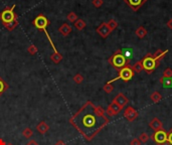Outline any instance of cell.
I'll use <instances>...</instances> for the list:
<instances>
[{
  "label": "cell",
  "instance_id": "obj_30",
  "mask_svg": "<svg viewBox=\"0 0 172 145\" xmlns=\"http://www.w3.org/2000/svg\"><path fill=\"white\" fill-rule=\"evenodd\" d=\"M163 77H166V78H172V70L170 68H167V69L163 72Z\"/></svg>",
  "mask_w": 172,
  "mask_h": 145
},
{
  "label": "cell",
  "instance_id": "obj_27",
  "mask_svg": "<svg viewBox=\"0 0 172 145\" xmlns=\"http://www.w3.org/2000/svg\"><path fill=\"white\" fill-rule=\"evenodd\" d=\"M67 19L71 21V22H76L77 20H78V15H77L75 12H70V13L67 14Z\"/></svg>",
  "mask_w": 172,
  "mask_h": 145
},
{
  "label": "cell",
  "instance_id": "obj_16",
  "mask_svg": "<svg viewBox=\"0 0 172 145\" xmlns=\"http://www.w3.org/2000/svg\"><path fill=\"white\" fill-rule=\"evenodd\" d=\"M168 53V50H162V49H157L155 53H154L152 55H153V58L156 59V61H158V62H160L161 59L163 58L166 55V54Z\"/></svg>",
  "mask_w": 172,
  "mask_h": 145
},
{
  "label": "cell",
  "instance_id": "obj_8",
  "mask_svg": "<svg viewBox=\"0 0 172 145\" xmlns=\"http://www.w3.org/2000/svg\"><path fill=\"white\" fill-rule=\"evenodd\" d=\"M124 2L127 3V5L130 7L133 11L136 12L147 2V0H124Z\"/></svg>",
  "mask_w": 172,
  "mask_h": 145
},
{
  "label": "cell",
  "instance_id": "obj_22",
  "mask_svg": "<svg viewBox=\"0 0 172 145\" xmlns=\"http://www.w3.org/2000/svg\"><path fill=\"white\" fill-rule=\"evenodd\" d=\"M86 22L83 20V19H78L75 22V26H76V28L77 29H79V30H83V29L86 27Z\"/></svg>",
  "mask_w": 172,
  "mask_h": 145
},
{
  "label": "cell",
  "instance_id": "obj_35",
  "mask_svg": "<svg viewBox=\"0 0 172 145\" xmlns=\"http://www.w3.org/2000/svg\"><path fill=\"white\" fill-rule=\"evenodd\" d=\"M26 145H38V143L35 141V140L31 139V140H29V141L26 143Z\"/></svg>",
  "mask_w": 172,
  "mask_h": 145
},
{
  "label": "cell",
  "instance_id": "obj_15",
  "mask_svg": "<svg viewBox=\"0 0 172 145\" xmlns=\"http://www.w3.org/2000/svg\"><path fill=\"white\" fill-rule=\"evenodd\" d=\"M36 130L38 133H40V134H45L47 131L49 130V126L46 124V122L45 121H41L40 123H38L37 126H36Z\"/></svg>",
  "mask_w": 172,
  "mask_h": 145
},
{
  "label": "cell",
  "instance_id": "obj_9",
  "mask_svg": "<svg viewBox=\"0 0 172 145\" xmlns=\"http://www.w3.org/2000/svg\"><path fill=\"white\" fill-rule=\"evenodd\" d=\"M96 31L98 32V35H100L103 38L108 37L109 35L112 32V30L108 26V23L107 22H103L102 24L99 25V26L97 27V29H96Z\"/></svg>",
  "mask_w": 172,
  "mask_h": 145
},
{
  "label": "cell",
  "instance_id": "obj_36",
  "mask_svg": "<svg viewBox=\"0 0 172 145\" xmlns=\"http://www.w3.org/2000/svg\"><path fill=\"white\" fill-rule=\"evenodd\" d=\"M167 27L169 29H172V18H170L168 21H167Z\"/></svg>",
  "mask_w": 172,
  "mask_h": 145
},
{
  "label": "cell",
  "instance_id": "obj_28",
  "mask_svg": "<svg viewBox=\"0 0 172 145\" xmlns=\"http://www.w3.org/2000/svg\"><path fill=\"white\" fill-rule=\"evenodd\" d=\"M72 80L75 81L76 84H81L83 83V81H84V77L81 76V74H76L74 76V78H72Z\"/></svg>",
  "mask_w": 172,
  "mask_h": 145
},
{
  "label": "cell",
  "instance_id": "obj_13",
  "mask_svg": "<svg viewBox=\"0 0 172 145\" xmlns=\"http://www.w3.org/2000/svg\"><path fill=\"white\" fill-rule=\"evenodd\" d=\"M149 126L151 127V129H153L154 131H158V130H162L163 128V124L162 122L159 120L158 118H153L149 123Z\"/></svg>",
  "mask_w": 172,
  "mask_h": 145
},
{
  "label": "cell",
  "instance_id": "obj_12",
  "mask_svg": "<svg viewBox=\"0 0 172 145\" xmlns=\"http://www.w3.org/2000/svg\"><path fill=\"white\" fill-rule=\"evenodd\" d=\"M114 103H116L117 105H119L120 107H121L122 109L125 107V106L129 103V100H128V98L124 95L123 93H119L117 96H116L114 98V100H113Z\"/></svg>",
  "mask_w": 172,
  "mask_h": 145
},
{
  "label": "cell",
  "instance_id": "obj_33",
  "mask_svg": "<svg viewBox=\"0 0 172 145\" xmlns=\"http://www.w3.org/2000/svg\"><path fill=\"white\" fill-rule=\"evenodd\" d=\"M93 5L95 7H101L103 5V0H93Z\"/></svg>",
  "mask_w": 172,
  "mask_h": 145
},
{
  "label": "cell",
  "instance_id": "obj_34",
  "mask_svg": "<svg viewBox=\"0 0 172 145\" xmlns=\"http://www.w3.org/2000/svg\"><path fill=\"white\" fill-rule=\"evenodd\" d=\"M130 145H141V142H140V140L138 138H135L130 142Z\"/></svg>",
  "mask_w": 172,
  "mask_h": 145
},
{
  "label": "cell",
  "instance_id": "obj_1",
  "mask_svg": "<svg viewBox=\"0 0 172 145\" xmlns=\"http://www.w3.org/2000/svg\"><path fill=\"white\" fill-rule=\"evenodd\" d=\"M109 122L104 109L96 106L91 101L86 102L83 107L70 118L71 125L74 126L87 141L93 140Z\"/></svg>",
  "mask_w": 172,
  "mask_h": 145
},
{
  "label": "cell",
  "instance_id": "obj_7",
  "mask_svg": "<svg viewBox=\"0 0 172 145\" xmlns=\"http://www.w3.org/2000/svg\"><path fill=\"white\" fill-rule=\"evenodd\" d=\"M152 139L157 145H164L167 142V132L163 129L155 131L152 135Z\"/></svg>",
  "mask_w": 172,
  "mask_h": 145
},
{
  "label": "cell",
  "instance_id": "obj_38",
  "mask_svg": "<svg viewBox=\"0 0 172 145\" xmlns=\"http://www.w3.org/2000/svg\"><path fill=\"white\" fill-rule=\"evenodd\" d=\"M7 143L4 141V140L2 139V138H0V145H6Z\"/></svg>",
  "mask_w": 172,
  "mask_h": 145
},
{
  "label": "cell",
  "instance_id": "obj_21",
  "mask_svg": "<svg viewBox=\"0 0 172 145\" xmlns=\"http://www.w3.org/2000/svg\"><path fill=\"white\" fill-rule=\"evenodd\" d=\"M132 70L134 72H141L142 71H143V66H142V62L139 61V62H137L134 66L132 67Z\"/></svg>",
  "mask_w": 172,
  "mask_h": 145
},
{
  "label": "cell",
  "instance_id": "obj_32",
  "mask_svg": "<svg viewBox=\"0 0 172 145\" xmlns=\"http://www.w3.org/2000/svg\"><path fill=\"white\" fill-rule=\"evenodd\" d=\"M167 142H168L169 145H172V128L167 133Z\"/></svg>",
  "mask_w": 172,
  "mask_h": 145
},
{
  "label": "cell",
  "instance_id": "obj_4",
  "mask_svg": "<svg viewBox=\"0 0 172 145\" xmlns=\"http://www.w3.org/2000/svg\"><path fill=\"white\" fill-rule=\"evenodd\" d=\"M141 62H142V66H143V69L147 72L148 75L152 74L153 71L155 70L159 66V63H160V62L156 61V59L153 58V55L151 54H146Z\"/></svg>",
  "mask_w": 172,
  "mask_h": 145
},
{
  "label": "cell",
  "instance_id": "obj_3",
  "mask_svg": "<svg viewBox=\"0 0 172 145\" xmlns=\"http://www.w3.org/2000/svg\"><path fill=\"white\" fill-rule=\"evenodd\" d=\"M108 62L110 65L113 66L115 69H118V70H121L122 68L126 67L129 65L130 63V59H128L125 55L122 54V50L121 49H118L112 57L108 59Z\"/></svg>",
  "mask_w": 172,
  "mask_h": 145
},
{
  "label": "cell",
  "instance_id": "obj_26",
  "mask_svg": "<svg viewBox=\"0 0 172 145\" xmlns=\"http://www.w3.org/2000/svg\"><path fill=\"white\" fill-rule=\"evenodd\" d=\"M107 23H108V26L110 27V29H111L112 31H113L114 29H116V28L118 27V22L115 19H110L109 22H107Z\"/></svg>",
  "mask_w": 172,
  "mask_h": 145
},
{
  "label": "cell",
  "instance_id": "obj_23",
  "mask_svg": "<svg viewBox=\"0 0 172 145\" xmlns=\"http://www.w3.org/2000/svg\"><path fill=\"white\" fill-rule=\"evenodd\" d=\"M22 135H23V137L27 138V139H30L32 137V135H33V131L29 127H27L22 131Z\"/></svg>",
  "mask_w": 172,
  "mask_h": 145
},
{
  "label": "cell",
  "instance_id": "obj_5",
  "mask_svg": "<svg viewBox=\"0 0 172 145\" xmlns=\"http://www.w3.org/2000/svg\"><path fill=\"white\" fill-rule=\"evenodd\" d=\"M133 77H134V72L132 70V67L130 65H128L126 67L122 68V69L119 71V75L117 78L109 81V83L113 84V82H115V81H117V80H120V79L123 80L124 82H129V81L133 79Z\"/></svg>",
  "mask_w": 172,
  "mask_h": 145
},
{
  "label": "cell",
  "instance_id": "obj_6",
  "mask_svg": "<svg viewBox=\"0 0 172 145\" xmlns=\"http://www.w3.org/2000/svg\"><path fill=\"white\" fill-rule=\"evenodd\" d=\"M49 23H50V21L47 19L44 14H40L33 20L34 26L37 29H40V30H44V29H46V26L49 25Z\"/></svg>",
  "mask_w": 172,
  "mask_h": 145
},
{
  "label": "cell",
  "instance_id": "obj_20",
  "mask_svg": "<svg viewBox=\"0 0 172 145\" xmlns=\"http://www.w3.org/2000/svg\"><path fill=\"white\" fill-rule=\"evenodd\" d=\"M150 98H151V100L154 102V103H158V102H160L162 100V96H161V94L155 91V92H153L151 94V96H150Z\"/></svg>",
  "mask_w": 172,
  "mask_h": 145
},
{
  "label": "cell",
  "instance_id": "obj_2",
  "mask_svg": "<svg viewBox=\"0 0 172 145\" xmlns=\"http://www.w3.org/2000/svg\"><path fill=\"white\" fill-rule=\"evenodd\" d=\"M15 5H12L11 7H7L0 13V20L3 23L4 27H6L8 30H13V29L18 25L17 21V15L14 13Z\"/></svg>",
  "mask_w": 172,
  "mask_h": 145
},
{
  "label": "cell",
  "instance_id": "obj_11",
  "mask_svg": "<svg viewBox=\"0 0 172 145\" xmlns=\"http://www.w3.org/2000/svg\"><path fill=\"white\" fill-rule=\"evenodd\" d=\"M122 108L120 107L119 105H117L116 103H114L113 101H112V103L109 105V107L107 108L106 110V114L109 115V116H116V115H118L120 112H121Z\"/></svg>",
  "mask_w": 172,
  "mask_h": 145
},
{
  "label": "cell",
  "instance_id": "obj_31",
  "mask_svg": "<svg viewBox=\"0 0 172 145\" xmlns=\"http://www.w3.org/2000/svg\"><path fill=\"white\" fill-rule=\"evenodd\" d=\"M28 53L30 54H35L37 53V49H36V46L34 45V44L29 45V48H28Z\"/></svg>",
  "mask_w": 172,
  "mask_h": 145
},
{
  "label": "cell",
  "instance_id": "obj_10",
  "mask_svg": "<svg viewBox=\"0 0 172 145\" xmlns=\"http://www.w3.org/2000/svg\"><path fill=\"white\" fill-rule=\"evenodd\" d=\"M124 117H125L129 122H133L137 117H138V112H137L132 106H128L125 110V112H124Z\"/></svg>",
  "mask_w": 172,
  "mask_h": 145
},
{
  "label": "cell",
  "instance_id": "obj_39",
  "mask_svg": "<svg viewBox=\"0 0 172 145\" xmlns=\"http://www.w3.org/2000/svg\"><path fill=\"white\" fill-rule=\"evenodd\" d=\"M6 145H13V144H11V143H8V144H6Z\"/></svg>",
  "mask_w": 172,
  "mask_h": 145
},
{
  "label": "cell",
  "instance_id": "obj_25",
  "mask_svg": "<svg viewBox=\"0 0 172 145\" xmlns=\"http://www.w3.org/2000/svg\"><path fill=\"white\" fill-rule=\"evenodd\" d=\"M103 89H104V91L106 92V93H108V94H110V93H112L114 91V86L112 85L111 83H107V84H105L104 85V87H103Z\"/></svg>",
  "mask_w": 172,
  "mask_h": 145
},
{
  "label": "cell",
  "instance_id": "obj_17",
  "mask_svg": "<svg viewBox=\"0 0 172 145\" xmlns=\"http://www.w3.org/2000/svg\"><path fill=\"white\" fill-rule=\"evenodd\" d=\"M159 82L164 88H172V78L162 77V78L159 79Z\"/></svg>",
  "mask_w": 172,
  "mask_h": 145
},
{
  "label": "cell",
  "instance_id": "obj_29",
  "mask_svg": "<svg viewBox=\"0 0 172 145\" xmlns=\"http://www.w3.org/2000/svg\"><path fill=\"white\" fill-rule=\"evenodd\" d=\"M139 140H140V142L141 143H146L149 140V135L147 134V133H142L140 136H139V138H138Z\"/></svg>",
  "mask_w": 172,
  "mask_h": 145
},
{
  "label": "cell",
  "instance_id": "obj_19",
  "mask_svg": "<svg viewBox=\"0 0 172 145\" xmlns=\"http://www.w3.org/2000/svg\"><path fill=\"white\" fill-rule=\"evenodd\" d=\"M8 88H9L8 84L1 78V77H0V97L3 95V93L5 92Z\"/></svg>",
  "mask_w": 172,
  "mask_h": 145
},
{
  "label": "cell",
  "instance_id": "obj_14",
  "mask_svg": "<svg viewBox=\"0 0 172 145\" xmlns=\"http://www.w3.org/2000/svg\"><path fill=\"white\" fill-rule=\"evenodd\" d=\"M58 31L61 32V35L63 36H67L72 32V26L67 23H63L61 25V27L58 28Z\"/></svg>",
  "mask_w": 172,
  "mask_h": 145
},
{
  "label": "cell",
  "instance_id": "obj_18",
  "mask_svg": "<svg viewBox=\"0 0 172 145\" xmlns=\"http://www.w3.org/2000/svg\"><path fill=\"white\" fill-rule=\"evenodd\" d=\"M135 33L139 38H144L146 35H147V29H146L144 26H139L135 30Z\"/></svg>",
  "mask_w": 172,
  "mask_h": 145
},
{
  "label": "cell",
  "instance_id": "obj_24",
  "mask_svg": "<svg viewBox=\"0 0 172 145\" xmlns=\"http://www.w3.org/2000/svg\"><path fill=\"white\" fill-rule=\"evenodd\" d=\"M50 59L53 61L54 63H59L62 62V59H63V57H62V54H53L50 55Z\"/></svg>",
  "mask_w": 172,
  "mask_h": 145
},
{
  "label": "cell",
  "instance_id": "obj_37",
  "mask_svg": "<svg viewBox=\"0 0 172 145\" xmlns=\"http://www.w3.org/2000/svg\"><path fill=\"white\" fill-rule=\"evenodd\" d=\"M54 145H67V144H66V142H64V141H63V140H58V141L55 143Z\"/></svg>",
  "mask_w": 172,
  "mask_h": 145
}]
</instances>
